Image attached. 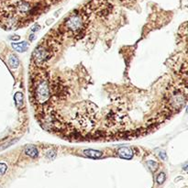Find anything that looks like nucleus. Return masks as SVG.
<instances>
[{
    "mask_svg": "<svg viewBox=\"0 0 188 188\" xmlns=\"http://www.w3.org/2000/svg\"><path fill=\"white\" fill-rule=\"evenodd\" d=\"M159 156H160V158L162 160V161H166L167 160V156H166V153L165 152H163V151H162V152H160L159 153Z\"/></svg>",
    "mask_w": 188,
    "mask_h": 188,
    "instance_id": "nucleus-16",
    "label": "nucleus"
},
{
    "mask_svg": "<svg viewBox=\"0 0 188 188\" xmlns=\"http://www.w3.org/2000/svg\"><path fill=\"white\" fill-rule=\"evenodd\" d=\"M32 55H33V58H34L35 62H36V63H43L47 60H49V58L51 56L48 50L42 46H39L38 48L35 50Z\"/></svg>",
    "mask_w": 188,
    "mask_h": 188,
    "instance_id": "nucleus-3",
    "label": "nucleus"
},
{
    "mask_svg": "<svg viewBox=\"0 0 188 188\" xmlns=\"http://www.w3.org/2000/svg\"><path fill=\"white\" fill-rule=\"evenodd\" d=\"M46 157L48 158L49 160H54L55 157H56V151L54 150H49L47 151L46 152Z\"/></svg>",
    "mask_w": 188,
    "mask_h": 188,
    "instance_id": "nucleus-13",
    "label": "nucleus"
},
{
    "mask_svg": "<svg viewBox=\"0 0 188 188\" xmlns=\"http://www.w3.org/2000/svg\"><path fill=\"white\" fill-rule=\"evenodd\" d=\"M14 98H15V102H16L17 107V108H21L22 105H23V95H22V93L17 92L15 95Z\"/></svg>",
    "mask_w": 188,
    "mask_h": 188,
    "instance_id": "nucleus-10",
    "label": "nucleus"
},
{
    "mask_svg": "<svg viewBox=\"0 0 188 188\" xmlns=\"http://www.w3.org/2000/svg\"><path fill=\"white\" fill-rule=\"evenodd\" d=\"M8 65L12 68V69H16L19 67V58H17V55L15 54H11L8 58Z\"/></svg>",
    "mask_w": 188,
    "mask_h": 188,
    "instance_id": "nucleus-8",
    "label": "nucleus"
},
{
    "mask_svg": "<svg viewBox=\"0 0 188 188\" xmlns=\"http://www.w3.org/2000/svg\"><path fill=\"white\" fill-rule=\"evenodd\" d=\"M34 95L37 102H39L40 104H44L48 101L50 98V88L48 82L46 80L40 81L36 85Z\"/></svg>",
    "mask_w": 188,
    "mask_h": 188,
    "instance_id": "nucleus-1",
    "label": "nucleus"
},
{
    "mask_svg": "<svg viewBox=\"0 0 188 188\" xmlns=\"http://www.w3.org/2000/svg\"><path fill=\"white\" fill-rule=\"evenodd\" d=\"M117 153L122 159L130 160L133 157V151L130 147H120L117 150Z\"/></svg>",
    "mask_w": 188,
    "mask_h": 188,
    "instance_id": "nucleus-4",
    "label": "nucleus"
},
{
    "mask_svg": "<svg viewBox=\"0 0 188 188\" xmlns=\"http://www.w3.org/2000/svg\"><path fill=\"white\" fill-rule=\"evenodd\" d=\"M7 170H8L7 164L4 162H0V176L5 174V173L7 172Z\"/></svg>",
    "mask_w": 188,
    "mask_h": 188,
    "instance_id": "nucleus-15",
    "label": "nucleus"
},
{
    "mask_svg": "<svg viewBox=\"0 0 188 188\" xmlns=\"http://www.w3.org/2000/svg\"><path fill=\"white\" fill-rule=\"evenodd\" d=\"M35 39V35H33V34H31V36H29V40H31V42H32V40Z\"/></svg>",
    "mask_w": 188,
    "mask_h": 188,
    "instance_id": "nucleus-19",
    "label": "nucleus"
},
{
    "mask_svg": "<svg viewBox=\"0 0 188 188\" xmlns=\"http://www.w3.org/2000/svg\"><path fill=\"white\" fill-rule=\"evenodd\" d=\"M40 28V25H39V24H35V25L31 28V31H33V32L38 31Z\"/></svg>",
    "mask_w": 188,
    "mask_h": 188,
    "instance_id": "nucleus-17",
    "label": "nucleus"
},
{
    "mask_svg": "<svg viewBox=\"0 0 188 188\" xmlns=\"http://www.w3.org/2000/svg\"><path fill=\"white\" fill-rule=\"evenodd\" d=\"M0 188H2V187H1V186H0Z\"/></svg>",
    "mask_w": 188,
    "mask_h": 188,
    "instance_id": "nucleus-20",
    "label": "nucleus"
},
{
    "mask_svg": "<svg viewBox=\"0 0 188 188\" xmlns=\"http://www.w3.org/2000/svg\"><path fill=\"white\" fill-rule=\"evenodd\" d=\"M12 40H19V36H17V35H14L13 37H11L10 38Z\"/></svg>",
    "mask_w": 188,
    "mask_h": 188,
    "instance_id": "nucleus-18",
    "label": "nucleus"
},
{
    "mask_svg": "<svg viewBox=\"0 0 188 188\" xmlns=\"http://www.w3.org/2000/svg\"><path fill=\"white\" fill-rule=\"evenodd\" d=\"M11 45H12V48L15 51H19V52H24L28 48V43L27 42H14V43H11Z\"/></svg>",
    "mask_w": 188,
    "mask_h": 188,
    "instance_id": "nucleus-5",
    "label": "nucleus"
},
{
    "mask_svg": "<svg viewBox=\"0 0 188 188\" xmlns=\"http://www.w3.org/2000/svg\"><path fill=\"white\" fill-rule=\"evenodd\" d=\"M84 155L89 157V158H92V159H98V158H100L103 153L102 151H96V150H85L84 151Z\"/></svg>",
    "mask_w": 188,
    "mask_h": 188,
    "instance_id": "nucleus-6",
    "label": "nucleus"
},
{
    "mask_svg": "<svg viewBox=\"0 0 188 188\" xmlns=\"http://www.w3.org/2000/svg\"><path fill=\"white\" fill-rule=\"evenodd\" d=\"M147 166H148L152 172H155L158 169V167H159V164L154 161H148L147 162Z\"/></svg>",
    "mask_w": 188,
    "mask_h": 188,
    "instance_id": "nucleus-11",
    "label": "nucleus"
},
{
    "mask_svg": "<svg viewBox=\"0 0 188 188\" xmlns=\"http://www.w3.org/2000/svg\"><path fill=\"white\" fill-rule=\"evenodd\" d=\"M165 179H166V175L164 173H160L159 174L157 175L156 177V182L158 185H162L164 182H165Z\"/></svg>",
    "mask_w": 188,
    "mask_h": 188,
    "instance_id": "nucleus-12",
    "label": "nucleus"
},
{
    "mask_svg": "<svg viewBox=\"0 0 188 188\" xmlns=\"http://www.w3.org/2000/svg\"><path fill=\"white\" fill-rule=\"evenodd\" d=\"M65 25L70 31L79 32L81 31H83V27H84L83 17L80 15L74 14L70 17H68V19L65 22Z\"/></svg>",
    "mask_w": 188,
    "mask_h": 188,
    "instance_id": "nucleus-2",
    "label": "nucleus"
},
{
    "mask_svg": "<svg viewBox=\"0 0 188 188\" xmlns=\"http://www.w3.org/2000/svg\"><path fill=\"white\" fill-rule=\"evenodd\" d=\"M17 140H19V139H11L9 142H8V143H6V144H4V145H2V147H0V151H2V150H4V149H7V148H8V147L10 146V145H13V144H15Z\"/></svg>",
    "mask_w": 188,
    "mask_h": 188,
    "instance_id": "nucleus-14",
    "label": "nucleus"
},
{
    "mask_svg": "<svg viewBox=\"0 0 188 188\" xmlns=\"http://www.w3.org/2000/svg\"><path fill=\"white\" fill-rule=\"evenodd\" d=\"M31 9V5L27 2H20V3H19V5H17V10L22 14L28 13Z\"/></svg>",
    "mask_w": 188,
    "mask_h": 188,
    "instance_id": "nucleus-9",
    "label": "nucleus"
},
{
    "mask_svg": "<svg viewBox=\"0 0 188 188\" xmlns=\"http://www.w3.org/2000/svg\"><path fill=\"white\" fill-rule=\"evenodd\" d=\"M24 152L26 155L31 157V158H37L39 155V151L36 147H34V146H27L24 150Z\"/></svg>",
    "mask_w": 188,
    "mask_h": 188,
    "instance_id": "nucleus-7",
    "label": "nucleus"
}]
</instances>
